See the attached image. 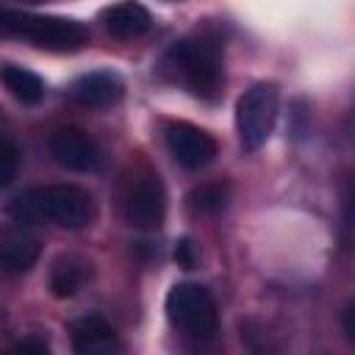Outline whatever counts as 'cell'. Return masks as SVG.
I'll return each instance as SVG.
<instances>
[{
	"mask_svg": "<svg viewBox=\"0 0 355 355\" xmlns=\"http://www.w3.org/2000/svg\"><path fill=\"white\" fill-rule=\"evenodd\" d=\"M8 214L17 222L28 225H58L67 230H80L94 216V202L89 191L72 183H53V186H36L22 194H17L8 205Z\"/></svg>",
	"mask_w": 355,
	"mask_h": 355,
	"instance_id": "1",
	"label": "cell"
},
{
	"mask_svg": "<svg viewBox=\"0 0 355 355\" xmlns=\"http://www.w3.org/2000/svg\"><path fill=\"white\" fill-rule=\"evenodd\" d=\"M17 349L19 352H47V344L44 341H36V338H28V341H19Z\"/></svg>",
	"mask_w": 355,
	"mask_h": 355,
	"instance_id": "19",
	"label": "cell"
},
{
	"mask_svg": "<svg viewBox=\"0 0 355 355\" xmlns=\"http://www.w3.org/2000/svg\"><path fill=\"white\" fill-rule=\"evenodd\" d=\"M166 319L172 327H178L183 336H191L197 341H205L219 327V313L211 291L200 283H178L166 294Z\"/></svg>",
	"mask_w": 355,
	"mask_h": 355,
	"instance_id": "4",
	"label": "cell"
},
{
	"mask_svg": "<svg viewBox=\"0 0 355 355\" xmlns=\"http://www.w3.org/2000/svg\"><path fill=\"white\" fill-rule=\"evenodd\" d=\"M175 261L183 266V269H191L194 266V244L189 241V239H180L178 241V247H175Z\"/></svg>",
	"mask_w": 355,
	"mask_h": 355,
	"instance_id": "17",
	"label": "cell"
},
{
	"mask_svg": "<svg viewBox=\"0 0 355 355\" xmlns=\"http://www.w3.org/2000/svg\"><path fill=\"white\" fill-rule=\"evenodd\" d=\"M69 336H72V349L80 355H111L119 349V338L114 327L97 313L75 319L69 324Z\"/></svg>",
	"mask_w": 355,
	"mask_h": 355,
	"instance_id": "9",
	"label": "cell"
},
{
	"mask_svg": "<svg viewBox=\"0 0 355 355\" xmlns=\"http://www.w3.org/2000/svg\"><path fill=\"white\" fill-rule=\"evenodd\" d=\"M83 280H86V269H83L80 261H72V258L55 261V266L50 272V291H53V297L67 300V297H75L78 294V288L83 286Z\"/></svg>",
	"mask_w": 355,
	"mask_h": 355,
	"instance_id": "14",
	"label": "cell"
},
{
	"mask_svg": "<svg viewBox=\"0 0 355 355\" xmlns=\"http://www.w3.org/2000/svg\"><path fill=\"white\" fill-rule=\"evenodd\" d=\"M166 61L194 94L211 97L222 83V50L211 39H180L166 53Z\"/></svg>",
	"mask_w": 355,
	"mask_h": 355,
	"instance_id": "3",
	"label": "cell"
},
{
	"mask_svg": "<svg viewBox=\"0 0 355 355\" xmlns=\"http://www.w3.org/2000/svg\"><path fill=\"white\" fill-rule=\"evenodd\" d=\"M0 80L6 83V89L22 100V103H39L42 94H44V83L36 72L25 69V67H17V64H6L0 69Z\"/></svg>",
	"mask_w": 355,
	"mask_h": 355,
	"instance_id": "13",
	"label": "cell"
},
{
	"mask_svg": "<svg viewBox=\"0 0 355 355\" xmlns=\"http://www.w3.org/2000/svg\"><path fill=\"white\" fill-rule=\"evenodd\" d=\"M125 219L139 230H155L161 227L166 216V191L164 183L155 175L136 178L125 191Z\"/></svg>",
	"mask_w": 355,
	"mask_h": 355,
	"instance_id": "6",
	"label": "cell"
},
{
	"mask_svg": "<svg viewBox=\"0 0 355 355\" xmlns=\"http://www.w3.org/2000/svg\"><path fill=\"white\" fill-rule=\"evenodd\" d=\"M122 92H125V83L114 72H86V75L75 78L69 86V97L86 108L111 105L122 97Z\"/></svg>",
	"mask_w": 355,
	"mask_h": 355,
	"instance_id": "10",
	"label": "cell"
},
{
	"mask_svg": "<svg viewBox=\"0 0 355 355\" xmlns=\"http://www.w3.org/2000/svg\"><path fill=\"white\" fill-rule=\"evenodd\" d=\"M277 105H280V94L275 83H255L239 97L236 128H239L241 147L247 153H255L272 136L277 122Z\"/></svg>",
	"mask_w": 355,
	"mask_h": 355,
	"instance_id": "5",
	"label": "cell"
},
{
	"mask_svg": "<svg viewBox=\"0 0 355 355\" xmlns=\"http://www.w3.org/2000/svg\"><path fill=\"white\" fill-rule=\"evenodd\" d=\"M33 3H39V0H33Z\"/></svg>",
	"mask_w": 355,
	"mask_h": 355,
	"instance_id": "20",
	"label": "cell"
},
{
	"mask_svg": "<svg viewBox=\"0 0 355 355\" xmlns=\"http://www.w3.org/2000/svg\"><path fill=\"white\" fill-rule=\"evenodd\" d=\"M0 36H19L50 50H78L89 39V28L69 17H44L0 8Z\"/></svg>",
	"mask_w": 355,
	"mask_h": 355,
	"instance_id": "2",
	"label": "cell"
},
{
	"mask_svg": "<svg viewBox=\"0 0 355 355\" xmlns=\"http://www.w3.org/2000/svg\"><path fill=\"white\" fill-rule=\"evenodd\" d=\"M103 25L116 39H136L150 28V11L136 0H122L103 11Z\"/></svg>",
	"mask_w": 355,
	"mask_h": 355,
	"instance_id": "12",
	"label": "cell"
},
{
	"mask_svg": "<svg viewBox=\"0 0 355 355\" xmlns=\"http://www.w3.org/2000/svg\"><path fill=\"white\" fill-rule=\"evenodd\" d=\"M225 205H227V186L222 183H202L189 194V208L194 214H219Z\"/></svg>",
	"mask_w": 355,
	"mask_h": 355,
	"instance_id": "15",
	"label": "cell"
},
{
	"mask_svg": "<svg viewBox=\"0 0 355 355\" xmlns=\"http://www.w3.org/2000/svg\"><path fill=\"white\" fill-rule=\"evenodd\" d=\"M50 153L61 166H67L72 172H89L100 161V150H97L94 139L80 128H58V130H53Z\"/></svg>",
	"mask_w": 355,
	"mask_h": 355,
	"instance_id": "8",
	"label": "cell"
},
{
	"mask_svg": "<svg viewBox=\"0 0 355 355\" xmlns=\"http://www.w3.org/2000/svg\"><path fill=\"white\" fill-rule=\"evenodd\" d=\"M166 147L186 169H202L216 155V139L191 122H172L166 128Z\"/></svg>",
	"mask_w": 355,
	"mask_h": 355,
	"instance_id": "7",
	"label": "cell"
},
{
	"mask_svg": "<svg viewBox=\"0 0 355 355\" xmlns=\"http://www.w3.org/2000/svg\"><path fill=\"white\" fill-rule=\"evenodd\" d=\"M17 169H19V147L14 144V139L0 133V186H8L17 178Z\"/></svg>",
	"mask_w": 355,
	"mask_h": 355,
	"instance_id": "16",
	"label": "cell"
},
{
	"mask_svg": "<svg viewBox=\"0 0 355 355\" xmlns=\"http://www.w3.org/2000/svg\"><path fill=\"white\" fill-rule=\"evenodd\" d=\"M39 252H42L39 239L25 230H8L0 236V269L8 275L31 272L39 261Z\"/></svg>",
	"mask_w": 355,
	"mask_h": 355,
	"instance_id": "11",
	"label": "cell"
},
{
	"mask_svg": "<svg viewBox=\"0 0 355 355\" xmlns=\"http://www.w3.org/2000/svg\"><path fill=\"white\" fill-rule=\"evenodd\" d=\"M344 336L355 341V302H347L344 308Z\"/></svg>",
	"mask_w": 355,
	"mask_h": 355,
	"instance_id": "18",
	"label": "cell"
}]
</instances>
